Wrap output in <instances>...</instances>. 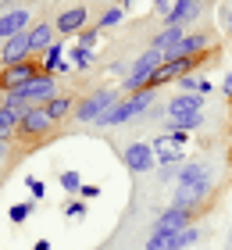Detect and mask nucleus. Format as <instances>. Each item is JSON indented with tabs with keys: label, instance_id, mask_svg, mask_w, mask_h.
Wrapping results in <instances>:
<instances>
[{
	"label": "nucleus",
	"instance_id": "nucleus-1",
	"mask_svg": "<svg viewBox=\"0 0 232 250\" xmlns=\"http://www.w3.org/2000/svg\"><path fill=\"white\" fill-rule=\"evenodd\" d=\"M154 104H157V89H139V93H129V97H122L114 107H107L93 125H100V129L129 125V122H136V118H147V111L154 107Z\"/></svg>",
	"mask_w": 232,
	"mask_h": 250
},
{
	"label": "nucleus",
	"instance_id": "nucleus-2",
	"mask_svg": "<svg viewBox=\"0 0 232 250\" xmlns=\"http://www.w3.org/2000/svg\"><path fill=\"white\" fill-rule=\"evenodd\" d=\"M122 100V89H114V86H104V89H93V93H86L83 100H75V111H72V118L75 122H86L93 125L107 107H114Z\"/></svg>",
	"mask_w": 232,
	"mask_h": 250
},
{
	"label": "nucleus",
	"instance_id": "nucleus-3",
	"mask_svg": "<svg viewBox=\"0 0 232 250\" xmlns=\"http://www.w3.org/2000/svg\"><path fill=\"white\" fill-rule=\"evenodd\" d=\"M161 61H165V58H161V54L157 50H143V54H139V58L132 61V68H129V75H125L122 79V97H129V93H139V89H147V83H150V75H154L157 72V68H161Z\"/></svg>",
	"mask_w": 232,
	"mask_h": 250
},
{
	"label": "nucleus",
	"instance_id": "nucleus-4",
	"mask_svg": "<svg viewBox=\"0 0 232 250\" xmlns=\"http://www.w3.org/2000/svg\"><path fill=\"white\" fill-rule=\"evenodd\" d=\"M211 193H214V183H211V179H200V183H175V200H171V204L196 214V211L207 208Z\"/></svg>",
	"mask_w": 232,
	"mask_h": 250
},
{
	"label": "nucleus",
	"instance_id": "nucleus-5",
	"mask_svg": "<svg viewBox=\"0 0 232 250\" xmlns=\"http://www.w3.org/2000/svg\"><path fill=\"white\" fill-rule=\"evenodd\" d=\"M36 75H40V61L36 58L0 68V93H21V89H25Z\"/></svg>",
	"mask_w": 232,
	"mask_h": 250
},
{
	"label": "nucleus",
	"instance_id": "nucleus-6",
	"mask_svg": "<svg viewBox=\"0 0 232 250\" xmlns=\"http://www.w3.org/2000/svg\"><path fill=\"white\" fill-rule=\"evenodd\" d=\"M186 143H190V132H182V129H165L150 146H154L157 165H168V161H186V154H182Z\"/></svg>",
	"mask_w": 232,
	"mask_h": 250
},
{
	"label": "nucleus",
	"instance_id": "nucleus-7",
	"mask_svg": "<svg viewBox=\"0 0 232 250\" xmlns=\"http://www.w3.org/2000/svg\"><path fill=\"white\" fill-rule=\"evenodd\" d=\"M122 165L129 168L132 175H150V172H154V165H157L154 146H150V143H129L122 150Z\"/></svg>",
	"mask_w": 232,
	"mask_h": 250
},
{
	"label": "nucleus",
	"instance_id": "nucleus-8",
	"mask_svg": "<svg viewBox=\"0 0 232 250\" xmlns=\"http://www.w3.org/2000/svg\"><path fill=\"white\" fill-rule=\"evenodd\" d=\"M196 214L193 211H186V208H175V204H168L165 211L154 218V225H150V232H182V229H190V225H196L193 222Z\"/></svg>",
	"mask_w": 232,
	"mask_h": 250
},
{
	"label": "nucleus",
	"instance_id": "nucleus-9",
	"mask_svg": "<svg viewBox=\"0 0 232 250\" xmlns=\"http://www.w3.org/2000/svg\"><path fill=\"white\" fill-rule=\"evenodd\" d=\"M50 129H54V122L46 118L43 107H29V111L18 115V132L25 140H43V136H50Z\"/></svg>",
	"mask_w": 232,
	"mask_h": 250
},
{
	"label": "nucleus",
	"instance_id": "nucleus-10",
	"mask_svg": "<svg viewBox=\"0 0 232 250\" xmlns=\"http://www.w3.org/2000/svg\"><path fill=\"white\" fill-rule=\"evenodd\" d=\"M57 93H61V89H57V79H54V75H46V72H40L25 89H21V97H25L32 107H43L46 100H54Z\"/></svg>",
	"mask_w": 232,
	"mask_h": 250
},
{
	"label": "nucleus",
	"instance_id": "nucleus-11",
	"mask_svg": "<svg viewBox=\"0 0 232 250\" xmlns=\"http://www.w3.org/2000/svg\"><path fill=\"white\" fill-rule=\"evenodd\" d=\"M86 21H89V7L86 4H72V7H64L61 15L54 18V32H61V36H68V32H83L86 29Z\"/></svg>",
	"mask_w": 232,
	"mask_h": 250
},
{
	"label": "nucleus",
	"instance_id": "nucleus-12",
	"mask_svg": "<svg viewBox=\"0 0 232 250\" xmlns=\"http://www.w3.org/2000/svg\"><path fill=\"white\" fill-rule=\"evenodd\" d=\"M32 58V47H29V32H18V36L4 40V50H0V61L7 64H18V61H29Z\"/></svg>",
	"mask_w": 232,
	"mask_h": 250
},
{
	"label": "nucleus",
	"instance_id": "nucleus-13",
	"mask_svg": "<svg viewBox=\"0 0 232 250\" xmlns=\"http://www.w3.org/2000/svg\"><path fill=\"white\" fill-rule=\"evenodd\" d=\"M168 118H186V115H204V97L196 93H175L168 100Z\"/></svg>",
	"mask_w": 232,
	"mask_h": 250
},
{
	"label": "nucleus",
	"instance_id": "nucleus-14",
	"mask_svg": "<svg viewBox=\"0 0 232 250\" xmlns=\"http://www.w3.org/2000/svg\"><path fill=\"white\" fill-rule=\"evenodd\" d=\"M29 11L25 7H15V11H4L0 15V40H11L18 32H29Z\"/></svg>",
	"mask_w": 232,
	"mask_h": 250
},
{
	"label": "nucleus",
	"instance_id": "nucleus-15",
	"mask_svg": "<svg viewBox=\"0 0 232 250\" xmlns=\"http://www.w3.org/2000/svg\"><path fill=\"white\" fill-rule=\"evenodd\" d=\"M40 72H46V75H57V72H72V61H68V50H64V43H54L50 50L40 58Z\"/></svg>",
	"mask_w": 232,
	"mask_h": 250
},
{
	"label": "nucleus",
	"instance_id": "nucleus-16",
	"mask_svg": "<svg viewBox=\"0 0 232 250\" xmlns=\"http://www.w3.org/2000/svg\"><path fill=\"white\" fill-rule=\"evenodd\" d=\"M54 36H57V32H54V25H46V21H43V25H32V29H29V47H32V58H43V54L57 43Z\"/></svg>",
	"mask_w": 232,
	"mask_h": 250
},
{
	"label": "nucleus",
	"instance_id": "nucleus-17",
	"mask_svg": "<svg viewBox=\"0 0 232 250\" xmlns=\"http://www.w3.org/2000/svg\"><path fill=\"white\" fill-rule=\"evenodd\" d=\"M186 32H190V29H168V25H165V29H161L154 40H150V50H157L161 58H165V54H171V50H175L179 43H182V36H186Z\"/></svg>",
	"mask_w": 232,
	"mask_h": 250
},
{
	"label": "nucleus",
	"instance_id": "nucleus-18",
	"mask_svg": "<svg viewBox=\"0 0 232 250\" xmlns=\"http://www.w3.org/2000/svg\"><path fill=\"white\" fill-rule=\"evenodd\" d=\"M43 111H46V118H50V122L72 118V111H75V97H68V93H57L54 100H46V104H43Z\"/></svg>",
	"mask_w": 232,
	"mask_h": 250
},
{
	"label": "nucleus",
	"instance_id": "nucleus-19",
	"mask_svg": "<svg viewBox=\"0 0 232 250\" xmlns=\"http://www.w3.org/2000/svg\"><path fill=\"white\" fill-rule=\"evenodd\" d=\"M200 179H211V168H207L204 161H186L179 168V179L175 183H200Z\"/></svg>",
	"mask_w": 232,
	"mask_h": 250
},
{
	"label": "nucleus",
	"instance_id": "nucleus-20",
	"mask_svg": "<svg viewBox=\"0 0 232 250\" xmlns=\"http://www.w3.org/2000/svg\"><path fill=\"white\" fill-rule=\"evenodd\" d=\"M68 61H72V68H75V72H89V68H93V61H97V54H93L89 47H79V43H75V47L68 50Z\"/></svg>",
	"mask_w": 232,
	"mask_h": 250
},
{
	"label": "nucleus",
	"instance_id": "nucleus-21",
	"mask_svg": "<svg viewBox=\"0 0 232 250\" xmlns=\"http://www.w3.org/2000/svg\"><path fill=\"white\" fill-rule=\"evenodd\" d=\"M196 240H200V229H196V225H190V229L168 236V250H186V247H193Z\"/></svg>",
	"mask_w": 232,
	"mask_h": 250
},
{
	"label": "nucleus",
	"instance_id": "nucleus-22",
	"mask_svg": "<svg viewBox=\"0 0 232 250\" xmlns=\"http://www.w3.org/2000/svg\"><path fill=\"white\" fill-rule=\"evenodd\" d=\"M15 129H18V115H15V111H7L4 104H0V143H7Z\"/></svg>",
	"mask_w": 232,
	"mask_h": 250
},
{
	"label": "nucleus",
	"instance_id": "nucleus-23",
	"mask_svg": "<svg viewBox=\"0 0 232 250\" xmlns=\"http://www.w3.org/2000/svg\"><path fill=\"white\" fill-rule=\"evenodd\" d=\"M32 211H36V204H32V200H25V204H11L7 218L15 222V225H21V222H29V218H32Z\"/></svg>",
	"mask_w": 232,
	"mask_h": 250
},
{
	"label": "nucleus",
	"instance_id": "nucleus-24",
	"mask_svg": "<svg viewBox=\"0 0 232 250\" xmlns=\"http://www.w3.org/2000/svg\"><path fill=\"white\" fill-rule=\"evenodd\" d=\"M0 104H4L7 111H15V115H21V111H29V107H32L21 93H4V97H0Z\"/></svg>",
	"mask_w": 232,
	"mask_h": 250
},
{
	"label": "nucleus",
	"instance_id": "nucleus-25",
	"mask_svg": "<svg viewBox=\"0 0 232 250\" xmlns=\"http://www.w3.org/2000/svg\"><path fill=\"white\" fill-rule=\"evenodd\" d=\"M57 179H61V189H64V193H79V189H83V175L72 172V168H68V172H61Z\"/></svg>",
	"mask_w": 232,
	"mask_h": 250
},
{
	"label": "nucleus",
	"instance_id": "nucleus-26",
	"mask_svg": "<svg viewBox=\"0 0 232 250\" xmlns=\"http://www.w3.org/2000/svg\"><path fill=\"white\" fill-rule=\"evenodd\" d=\"M175 86H179V93H196V97H200V75H196V72L175 79Z\"/></svg>",
	"mask_w": 232,
	"mask_h": 250
},
{
	"label": "nucleus",
	"instance_id": "nucleus-27",
	"mask_svg": "<svg viewBox=\"0 0 232 250\" xmlns=\"http://www.w3.org/2000/svg\"><path fill=\"white\" fill-rule=\"evenodd\" d=\"M122 18H125L122 7H107V11L100 15V25H97V29H114V25H122Z\"/></svg>",
	"mask_w": 232,
	"mask_h": 250
},
{
	"label": "nucleus",
	"instance_id": "nucleus-28",
	"mask_svg": "<svg viewBox=\"0 0 232 250\" xmlns=\"http://www.w3.org/2000/svg\"><path fill=\"white\" fill-rule=\"evenodd\" d=\"M86 211H89L86 200H75V197H72V200L64 204V214H68V218H86Z\"/></svg>",
	"mask_w": 232,
	"mask_h": 250
},
{
	"label": "nucleus",
	"instance_id": "nucleus-29",
	"mask_svg": "<svg viewBox=\"0 0 232 250\" xmlns=\"http://www.w3.org/2000/svg\"><path fill=\"white\" fill-rule=\"evenodd\" d=\"M97 40H100V29H83V32H79V36H75V43H79V47H97Z\"/></svg>",
	"mask_w": 232,
	"mask_h": 250
},
{
	"label": "nucleus",
	"instance_id": "nucleus-30",
	"mask_svg": "<svg viewBox=\"0 0 232 250\" xmlns=\"http://www.w3.org/2000/svg\"><path fill=\"white\" fill-rule=\"evenodd\" d=\"M186 161H168V165H161V183H171V179H179V168H182Z\"/></svg>",
	"mask_w": 232,
	"mask_h": 250
},
{
	"label": "nucleus",
	"instance_id": "nucleus-31",
	"mask_svg": "<svg viewBox=\"0 0 232 250\" xmlns=\"http://www.w3.org/2000/svg\"><path fill=\"white\" fill-rule=\"evenodd\" d=\"M129 68H132V61H114V64H107V72L118 75V79H125V75H129Z\"/></svg>",
	"mask_w": 232,
	"mask_h": 250
},
{
	"label": "nucleus",
	"instance_id": "nucleus-32",
	"mask_svg": "<svg viewBox=\"0 0 232 250\" xmlns=\"http://www.w3.org/2000/svg\"><path fill=\"white\" fill-rule=\"evenodd\" d=\"M25 186H29V193H32V200H43V193H46V186L40 183V179H25Z\"/></svg>",
	"mask_w": 232,
	"mask_h": 250
},
{
	"label": "nucleus",
	"instance_id": "nucleus-33",
	"mask_svg": "<svg viewBox=\"0 0 232 250\" xmlns=\"http://www.w3.org/2000/svg\"><path fill=\"white\" fill-rule=\"evenodd\" d=\"M79 197H83V200H97V197H100V186H93V183H83Z\"/></svg>",
	"mask_w": 232,
	"mask_h": 250
},
{
	"label": "nucleus",
	"instance_id": "nucleus-34",
	"mask_svg": "<svg viewBox=\"0 0 232 250\" xmlns=\"http://www.w3.org/2000/svg\"><path fill=\"white\" fill-rule=\"evenodd\" d=\"M168 11H171V0H154V15H161V18H165Z\"/></svg>",
	"mask_w": 232,
	"mask_h": 250
},
{
	"label": "nucleus",
	"instance_id": "nucleus-35",
	"mask_svg": "<svg viewBox=\"0 0 232 250\" xmlns=\"http://www.w3.org/2000/svg\"><path fill=\"white\" fill-rule=\"evenodd\" d=\"M222 93H225V97H229V100H232V72H229V75H225V79H222Z\"/></svg>",
	"mask_w": 232,
	"mask_h": 250
},
{
	"label": "nucleus",
	"instance_id": "nucleus-36",
	"mask_svg": "<svg viewBox=\"0 0 232 250\" xmlns=\"http://www.w3.org/2000/svg\"><path fill=\"white\" fill-rule=\"evenodd\" d=\"M222 21H225V32H232V7L222 11Z\"/></svg>",
	"mask_w": 232,
	"mask_h": 250
},
{
	"label": "nucleus",
	"instance_id": "nucleus-37",
	"mask_svg": "<svg viewBox=\"0 0 232 250\" xmlns=\"http://www.w3.org/2000/svg\"><path fill=\"white\" fill-rule=\"evenodd\" d=\"M32 250H50V243H46V240H36V243H32Z\"/></svg>",
	"mask_w": 232,
	"mask_h": 250
},
{
	"label": "nucleus",
	"instance_id": "nucleus-38",
	"mask_svg": "<svg viewBox=\"0 0 232 250\" xmlns=\"http://www.w3.org/2000/svg\"><path fill=\"white\" fill-rule=\"evenodd\" d=\"M4 154H7V143H0V157H4Z\"/></svg>",
	"mask_w": 232,
	"mask_h": 250
},
{
	"label": "nucleus",
	"instance_id": "nucleus-39",
	"mask_svg": "<svg viewBox=\"0 0 232 250\" xmlns=\"http://www.w3.org/2000/svg\"><path fill=\"white\" fill-rule=\"evenodd\" d=\"M143 250H147V247H143Z\"/></svg>",
	"mask_w": 232,
	"mask_h": 250
}]
</instances>
